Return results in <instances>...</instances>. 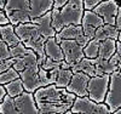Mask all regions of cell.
I'll return each instance as SVG.
<instances>
[{
  "mask_svg": "<svg viewBox=\"0 0 121 114\" xmlns=\"http://www.w3.org/2000/svg\"><path fill=\"white\" fill-rule=\"evenodd\" d=\"M33 94L40 114H63L70 109L75 100L73 92H69L65 87H58L55 84L41 86Z\"/></svg>",
  "mask_w": 121,
  "mask_h": 114,
  "instance_id": "obj_1",
  "label": "cell"
},
{
  "mask_svg": "<svg viewBox=\"0 0 121 114\" xmlns=\"http://www.w3.org/2000/svg\"><path fill=\"white\" fill-rule=\"evenodd\" d=\"M12 67L18 72L26 91L34 92L36 89L43 86L39 77L40 66L38 63V55L32 49H28L22 57L15 58Z\"/></svg>",
  "mask_w": 121,
  "mask_h": 114,
  "instance_id": "obj_2",
  "label": "cell"
},
{
  "mask_svg": "<svg viewBox=\"0 0 121 114\" xmlns=\"http://www.w3.org/2000/svg\"><path fill=\"white\" fill-rule=\"evenodd\" d=\"M84 0H68L60 9H51V22L56 33L69 24H81Z\"/></svg>",
  "mask_w": 121,
  "mask_h": 114,
  "instance_id": "obj_3",
  "label": "cell"
},
{
  "mask_svg": "<svg viewBox=\"0 0 121 114\" xmlns=\"http://www.w3.org/2000/svg\"><path fill=\"white\" fill-rule=\"evenodd\" d=\"M15 32L21 40V43H23L27 49H32L38 55V63L40 66L46 58L45 43L47 39H45L40 34L38 27L32 21L26 23H18L17 26H15Z\"/></svg>",
  "mask_w": 121,
  "mask_h": 114,
  "instance_id": "obj_4",
  "label": "cell"
},
{
  "mask_svg": "<svg viewBox=\"0 0 121 114\" xmlns=\"http://www.w3.org/2000/svg\"><path fill=\"white\" fill-rule=\"evenodd\" d=\"M0 113L3 114H38L39 109L34 100V94L23 91L15 97L5 95L0 102Z\"/></svg>",
  "mask_w": 121,
  "mask_h": 114,
  "instance_id": "obj_5",
  "label": "cell"
},
{
  "mask_svg": "<svg viewBox=\"0 0 121 114\" xmlns=\"http://www.w3.org/2000/svg\"><path fill=\"white\" fill-rule=\"evenodd\" d=\"M4 12L6 14L10 23L13 26L30 22V7L28 0H7L4 6Z\"/></svg>",
  "mask_w": 121,
  "mask_h": 114,
  "instance_id": "obj_6",
  "label": "cell"
},
{
  "mask_svg": "<svg viewBox=\"0 0 121 114\" xmlns=\"http://www.w3.org/2000/svg\"><path fill=\"white\" fill-rule=\"evenodd\" d=\"M86 113V114H108L110 113L109 107L104 102H96L88 96H75L72 107L65 114Z\"/></svg>",
  "mask_w": 121,
  "mask_h": 114,
  "instance_id": "obj_7",
  "label": "cell"
},
{
  "mask_svg": "<svg viewBox=\"0 0 121 114\" xmlns=\"http://www.w3.org/2000/svg\"><path fill=\"white\" fill-rule=\"evenodd\" d=\"M104 103L109 107L110 113H114L121 107V72L114 70L109 78V86L104 98Z\"/></svg>",
  "mask_w": 121,
  "mask_h": 114,
  "instance_id": "obj_8",
  "label": "cell"
},
{
  "mask_svg": "<svg viewBox=\"0 0 121 114\" xmlns=\"http://www.w3.org/2000/svg\"><path fill=\"white\" fill-rule=\"evenodd\" d=\"M110 74L91 77L87 84V96L96 102H104L108 86H109Z\"/></svg>",
  "mask_w": 121,
  "mask_h": 114,
  "instance_id": "obj_9",
  "label": "cell"
},
{
  "mask_svg": "<svg viewBox=\"0 0 121 114\" xmlns=\"http://www.w3.org/2000/svg\"><path fill=\"white\" fill-rule=\"evenodd\" d=\"M58 44H59L60 49H62L64 61L70 64V67L74 63H76V62H79L85 56L84 55V46L80 45L76 40L63 39V40H60Z\"/></svg>",
  "mask_w": 121,
  "mask_h": 114,
  "instance_id": "obj_10",
  "label": "cell"
},
{
  "mask_svg": "<svg viewBox=\"0 0 121 114\" xmlns=\"http://www.w3.org/2000/svg\"><path fill=\"white\" fill-rule=\"evenodd\" d=\"M55 39H56L57 43H59V41L63 40V39L76 40L78 43L82 46H85L90 41V39L87 36H85V34H84L81 24H69V26L63 27L59 32L56 33Z\"/></svg>",
  "mask_w": 121,
  "mask_h": 114,
  "instance_id": "obj_11",
  "label": "cell"
},
{
  "mask_svg": "<svg viewBox=\"0 0 121 114\" xmlns=\"http://www.w3.org/2000/svg\"><path fill=\"white\" fill-rule=\"evenodd\" d=\"M117 9H119V3L116 0H103L97 6L93 7V12L102 17L104 23L115 26Z\"/></svg>",
  "mask_w": 121,
  "mask_h": 114,
  "instance_id": "obj_12",
  "label": "cell"
},
{
  "mask_svg": "<svg viewBox=\"0 0 121 114\" xmlns=\"http://www.w3.org/2000/svg\"><path fill=\"white\" fill-rule=\"evenodd\" d=\"M103 24H104L103 18L98 16L96 12H93V10H85L84 11L82 19H81V27H82L85 36H87L90 40L93 39L96 29Z\"/></svg>",
  "mask_w": 121,
  "mask_h": 114,
  "instance_id": "obj_13",
  "label": "cell"
},
{
  "mask_svg": "<svg viewBox=\"0 0 121 114\" xmlns=\"http://www.w3.org/2000/svg\"><path fill=\"white\" fill-rule=\"evenodd\" d=\"M90 78L91 77L84 72H73L72 79L65 89L69 92H73L75 96H87V84Z\"/></svg>",
  "mask_w": 121,
  "mask_h": 114,
  "instance_id": "obj_14",
  "label": "cell"
},
{
  "mask_svg": "<svg viewBox=\"0 0 121 114\" xmlns=\"http://www.w3.org/2000/svg\"><path fill=\"white\" fill-rule=\"evenodd\" d=\"M32 22L35 23V26L38 27L40 34H41L45 39L53 38L56 35V30L53 29L52 22H51V10L47 11L46 14L32 19Z\"/></svg>",
  "mask_w": 121,
  "mask_h": 114,
  "instance_id": "obj_15",
  "label": "cell"
},
{
  "mask_svg": "<svg viewBox=\"0 0 121 114\" xmlns=\"http://www.w3.org/2000/svg\"><path fill=\"white\" fill-rule=\"evenodd\" d=\"M28 1L30 7V21L46 14L53 6V0H28Z\"/></svg>",
  "mask_w": 121,
  "mask_h": 114,
  "instance_id": "obj_16",
  "label": "cell"
},
{
  "mask_svg": "<svg viewBox=\"0 0 121 114\" xmlns=\"http://www.w3.org/2000/svg\"><path fill=\"white\" fill-rule=\"evenodd\" d=\"M116 52V40L114 39H105L99 41V49H98V56L95 58L96 61L100 59H109Z\"/></svg>",
  "mask_w": 121,
  "mask_h": 114,
  "instance_id": "obj_17",
  "label": "cell"
},
{
  "mask_svg": "<svg viewBox=\"0 0 121 114\" xmlns=\"http://www.w3.org/2000/svg\"><path fill=\"white\" fill-rule=\"evenodd\" d=\"M117 35H119V29L114 24L104 23L103 26H100L96 29L93 39H96L98 41H102V40H105V39L117 40Z\"/></svg>",
  "mask_w": 121,
  "mask_h": 114,
  "instance_id": "obj_18",
  "label": "cell"
},
{
  "mask_svg": "<svg viewBox=\"0 0 121 114\" xmlns=\"http://www.w3.org/2000/svg\"><path fill=\"white\" fill-rule=\"evenodd\" d=\"M0 38H1L5 43L7 44V46H13L16 44H18L19 38L17 36L16 32H15V26L12 23H7V24H3L0 26Z\"/></svg>",
  "mask_w": 121,
  "mask_h": 114,
  "instance_id": "obj_19",
  "label": "cell"
},
{
  "mask_svg": "<svg viewBox=\"0 0 121 114\" xmlns=\"http://www.w3.org/2000/svg\"><path fill=\"white\" fill-rule=\"evenodd\" d=\"M45 55L50 58H52L55 61H63L64 56L62 52L59 44L56 41L55 36L53 38H48L45 43Z\"/></svg>",
  "mask_w": 121,
  "mask_h": 114,
  "instance_id": "obj_20",
  "label": "cell"
},
{
  "mask_svg": "<svg viewBox=\"0 0 121 114\" xmlns=\"http://www.w3.org/2000/svg\"><path fill=\"white\" fill-rule=\"evenodd\" d=\"M73 72H84L90 77H95L96 75V66L93 63L92 58H87V57H82L79 62L74 63L72 67H70Z\"/></svg>",
  "mask_w": 121,
  "mask_h": 114,
  "instance_id": "obj_21",
  "label": "cell"
},
{
  "mask_svg": "<svg viewBox=\"0 0 121 114\" xmlns=\"http://www.w3.org/2000/svg\"><path fill=\"white\" fill-rule=\"evenodd\" d=\"M93 59V63L96 66V75H103V74H112L114 70H117V66L113 64L109 59Z\"/></svg>",
  "mask_w": 121,
  "mask_h": 114,
  "instance_id": "obj_22",
  "label": "cell"
},
{
  "mask_svg": "<svg viewBox=\"0 0 121 114\" xmlns=\"http://www.w3.org/2000/svg\"><path fill=\"white\" fill-rule=\"evenodd\" d=\"M5 90H6V95L11 96V97H15L19 94H22L24 91V87H23V82L21 80V78H17L12 81H9L4 85Z\"/></svg>",
  "mask_w": 121,
  "mask_h": 114,
  "instance_id": "obj_23",
  "label": "cell"
},
{
  "mask_svg": "<svg viewBox=\"0 0 121 114\" xmlns=\"http://www.w3.org/2000/svg\"><path fill=\"white\" fill-rule=\"evenodd\" d=\"M72 75H73V70L70 68H62L60 67L58 69L55 85L58 86V87H65L69 84L70 79H72Z\"/></svg>",
  "mask_w": 121,
  "mask_h": 114,
  "instance_id": "obj_24",
  "label": "cell"
},
{
  "mask_svg": "<svg viewBox=\"0 0 121 114\" xmlns=\"http://www.w3.org/2000/svg\"><path fill=\"white\" fill-rule=\"evenodd\" d=\"M99 41L96 39H91L88 43L84 46V55L87 58H96L98 56Z\"/></svg>",
  "mask_w": 121,
  "mask_h": 114,
  "instance_id": "obj_25",
  "label": "cell"
},
{
  "mask_svg": "<svg viewBox=\"0 0 121 114\" xmlns=\"http://www.w3.org/2000/svg\"><path fill=\"white\" fill-rule=\"evenodd\" d=\"M17 78H19L18 72L13 67H10L5 72H1V73H0V85H5L6 82L12 81V80L17 79Z\"/></svg>",
  "mask_w": 121,
  "mask_h": 114,
  "instance_id": "obj_26",
  "label": "cell"
},
{
  "mask_svg": "<svg viewBox=\"0 0 121 114\" xmlns=\"http://www.w3.org/2000/svg\"><path fill=\"white\" fill-rule=\"evenodd\" d=\"M27 50L28 49L24 46V44L19 41L18 44H16L13 46H10V55H11L12 58H18V57H22L27 52Z\"/></svg>",
  "mask_w": 121,
  "mask_h": 114,
  "instance_id": "obj_27",
  "label": "cell"
},
{
  "mask_svg": "<svg viewBox=\"0 0 121 114\" xmlns=\"http://www.w3.org/2000/svg\"><path fill=\"white\" fill-rule=\"evenodd\" d=\"M60 63H62V61H55V59H52V58H50V57L46 56L45 61L40 66H41L44 69H46V70H50V69H53L56 67H60Z\"/></svg>",
  "mask_w": 121,
  "mask_h": 114,
  "instance_id": "obj_28",
  "label": "cell"
},
{
  "mask_svg": "<svg viewBox=\"0 0 121 114\" xmlns=\"http://www.w3.org/2000/svg\"><path fill=\"white\" fill-rule=\"evenodd\" d=\"M11 58V55H10V47L7 46V44L0 38V61L1 59H7Z\"/></svg>",
  "mask_w": 121,
  "mask_h": 114,
  "instance_id": "obj_29",
  "label": "cell"
},
{
  "mask_svg": "<svg viewBox=\"0 0 121 114\" xmlns=\"http://www.w3.org/2000/svg\"><path fill=\"white\" fill-rule=\"evenodd\" d=\"M13 62H15V58H12V57L7 58V59H1L0 61V73H1V72H5L10 67H12Z\"/></svg>",
  "mask_w": 121,
  "mask_h": 114,
  "instance_id": "obj_30",
  "label": "cell"
},
{
  "mask_svg": "<svg viewBox=\"0 0 121 114\" xmlns=\"http://www.w3.org/2000/svg\"><path fill=\"white\" fill-rule=\"evenodd\" d=\"M103 0H84V9L85 10H93L95 6H97Z\"/></svg>",
  "mask_w": 121,
  "mask_h": 114,
  "instance_id": "obj_31",
  "label": "cell"
},
{
  "mask_svg": "<svg viewBox=\"0 0 121 114\" xmlns=\"http://www.w3.org/2000/svg\"><path fill=\"white\" fill-rule=\"evenodd\" d=\"M115 27L117 29L121 28V5H119V9H117V14H116V18H115Z\"/></svg>",
  "mask_w": 121,
  "mask_h": 114,
  "instance_id": "obj_32",
  "label": "cell"
},
{
  "mask_svg": "<svg viewBox=\"0 0 121 114\" xmlns=\"http://www.w3.org/2000/svg\"><path fill=\"white\" fill-rule=\"evenodd\" d=\"M7 23H10V21H9L6 14L4 12V10H0V26L7 24Z\"/></svg>",
  "mask_w": 121,
  "mask_h": 114,
  "instance_id": "obj_33",
  "label": "cell"
},
{
  "mask_svg": "<svg viewBox=\"0 0 121 114\" xmlns=\"http://www.w3.org/2000/svg\"><path fill=\"white\" fill-rule=\"evenodd\" d=\"M68 0H53V9H60L62 6H64L67 4Z\"/></svg>",
  "mask_w": 121,
  "mask_h": 114,
  "instance_id": "obj_34",
  "label": "cell"
},
{
  "mask_svg": "<svg viewBox=\"0 0 121 114\" xmlns=\"http://www.w3.org/2000/svg\"><path fill=\"white\" fill-rule=\"evenodd\" d=\"M5 95H6V90H5L4 85H0V102H1V100L4 98Z\"/></svg>",
  "mask_w": 121,
  "mask_h": 114,
  "instance_id": "obj_35",
  "label": "cell"
},
{
  "mask_svg": "<svg viewBox=\"0 0 121 114\" xmlns=\"http://www.w3.org/2000/svg\"><path fill=\"white\" fill-rule=\"evenodd\" d=\"M116 54L121 57V41L116 40Z\"/></svg>",
  "mask_w": 121,
  "mask_h": 114,
  "instance_id": "obj_36",
  "label": "cell"
},
{
  "mask_svg": "<svg viewBox=\"0 0 121 114\" xmlns=\"http://www.w3.org/2000/svg\"><path fill=\"white\" fill-rule=\"evenodd\" d=\"M7 0H0V10H4V6L6 4Z\"/></svg>",
  "mask_w": 121,
  "mask_h": 114,
  "instance_id": "obj_37",
  "label": "cell"
},
{
  "mask_svg": "<svg viewBox=\"0 0 121 114\" xmlns=\"http://www.w3.org/2000/svg\"><path fill=\"white\" fill-rule=\"evenodd\" d=\"M117 70H120L121 72V58L119 59V62H117Z\"/></svg>",
  "mask_w": 121,
  "mask_h": 114,
  "instance_id": "obj_38",
  "label": "cell"
},
{
  "mask_svg": "<svg viewBox=\"0 0 121 114\" xmlns=\"http://www.w3.org/2000/svg\"><path fill=\"white\" fill-rule=\"evenodd\" d=\"M114 114H121V107H119L116 110H114Z\"/></svg>",
  "mask_w": 121,
  "mask_h": 114,
  "instance_id": "obj_39",
  "label": "cell"
},
{
  "mask_svg": "<svg viewBox=\"0 0 121 114\" xmlns=\"http://www.w3.org/2000/svg\"><path fill=\"white\" fill-rule=\"evenodd\" d=\"M117 40H120V41H121V28L119 29V35H117Z\"/></svg>",
  "mask_w": 121,
  "mask_h": 114,
  "instance_id": "obj_40",
  "label": "cell"
}]
</instances>
